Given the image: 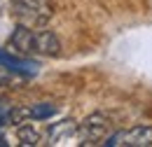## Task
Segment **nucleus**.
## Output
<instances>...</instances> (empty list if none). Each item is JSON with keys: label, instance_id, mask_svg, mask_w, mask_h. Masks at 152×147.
Returning <instances> with one entry per match:
<instances>
[{"label": "nucleus", "instance_id": "nucleus-1", "mask_svg": "<svg viewBox=\"0 0 152 147\" xmlns=\"http://www.w3.org/2000/svg\"><path fill=\"white\" fill-rule=\"evenodd\" d=\"M10 47H14V52L23 56L40 54V56H58L61 54V42L54 31H35L28 26H19L14 28V33L10 37Z\"/></svg>", "mask_w": 152, "mask_h": 147}, {"label": "nucleus", "instance_id": "nucleus-2", "mask_svg": "<svg viewBox=\"0 0 152 147\" xmlns=\"http://www.w3.org/2000/svg\"><path fill=\"white\" fill-rule=\"evenodd\" d=\"M10 9L17 23L28 28H42L54 14L49 0H12Z\"/></svg>", "mask_w": 152, "mask_h": 147}, {"label": "nucleus", "instance_id": "nucleus-3", "mask_svg": "<svg viewBox=\"0 0 152 147\" xmlns=\"http://www.w3.org/2000/svg\"><path fill=\"white\" fill-rule=\"evenodd\" d=\"M108 129H110L108 117L101 114V112H91V114H87L82 119V124H77L75 133H77V138L82 140V145H94V143L105 138Z\"/></svg>", "mask_w": 152, "mask_h": 147}, {"label": "nucleus", "instance_id": "nucleus-4", "mask_svg": "<svg viewBox=\"0 0 152 147\" xmlns=\"http://www.w3.org/2000/svg\"><path fill=\"white\" fill-rule=\"evenodd\" d=\"M105 147H152V126H133L110 135Z\"/></svg>", "mask_w": 152, "mask_h": 147}, {"label": "nucleus", "instance_id": "nucleus-5", "mask_svg": "<svg viewBox=\"0 0 152 147\" xmlns=\"http://www.w3.org/2000/svg\"><path fill=\"white\" fill-rule=\"evenodd\" d=\"M0 65H5L7 70L12 73H21L26 77H33L38 73V63L35 61H28V58H19L12 52H0Z\"/></svg>", "mask_w": 152, "mask_h": 147}, {"label": "nucleus", "instance_id": "nucleus-6", "mask_svg": "<svg viewBox=\"0 0 152 147\" xmlns=\"http://www.w3.org/2000/svg\"><path fill=\"white\" fill-rule=\"evenodd\" d=\"M75 122H58V124H54V126H49V145H61V140L63 138H68L70 133H75Z\"/></svg>", "mask_w": 152, "mask_h": 147}, {"label": "nucleus", "instance_id": "nucleus-7", "mask_svg": "<svg viewBox=\"0 0 152 147\" xmlns=\"http://www.w3.org/2000/svg\"><path fill=\"white\" fill-rule=\"evenodd\" d=\"M17 138H19L21 145H31V147L40 145V131L35 129L33 124H23V122H21L19 129H17Z\"/></svg>", "mask_w": 152, "mask_h": 147}, {"label": "nucleus", "instance_id": "nucleus-8", "mask_svg": "<svg viewBox=\"0 0 152 147\" xmlns=\"http://www.w3.org/2000/svg\"><path fill=\"white\" fill-rule=\"evenodd\" d=\"M0 145H7V140H5V135L0 133Z\"/></svg>", "mask_w": 152, "mask_h": 147}, {"label": "nucleus", "instance_id": "nucleus-9", "mask_svg": "<svg viewBox=\"0 0 152 147\" xmlns=\"http://www.w3.org/2000/svg\"><path fill=\"white\" fill-rule=\"evenodd\" d=\"M0 91H2V82H0Z\"/></svg>", "mask_w": 152, "mask_h": 147}]
</instances>
